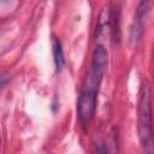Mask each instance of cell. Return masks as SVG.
Listing matches in <instances>:
<instances>
[{
  "mask_svg": "<svg viewBox=\"0 0 154 154\" xmlns=\"http://www.w3.org/2000/svg\"><path fill=\"white\" fill-rule=\"evenodd\" d=\"M148 11H149V1H141L136 10V13L134 17V23H132V26L130 30V42L132 45H136V42L140 40V37L143 32L144 20L148 14Z\"/></svg>",
  "mask_w": 154,
  "mask_h": 154,
  "instance_id": "277c9868",
  "label": "cell"
},
{
  "mask_svg": "<svg viewBox=\"0 0 154 154\" xmlns=\"http://www.w3.org/2000/svg\"><path fill=\"white\" fill-rule=\"evenodd\" d=\"M96 107V89L87 87L78 100V118L83 128H87L94 118Z\"/></svg>",
  "mask_w": 154,
  "mask_h": 154,
  "instance_id": "7a4b0ae2",
  "label": "cell"
},
{
  "mask_svg": "<svg viewBox=\"0 0 154 154\" xmlns=\"http://www.w3.org/2000/svg\"><path fill=\"white\" fill-rule=\"evenodd\" d=\"M137 131L142 146L152 142V108L150 89L147 81L141 87L137 106Z\"/></svg>",
  "mask_w": 154,
  "mask_h": 154,
  "instance_id": "6da1fadb",
  "label": "cell"
},
{
  "mask_svg": "<svg viewBox=\"0 0 154 154\" xmlns=\"http://www.w3.org/2000/svg\"><path fill=\"white\" fill-rule=\"evenodd\" d=\"M95 154H107V149L102 142L95 143Z\"/></svg>",
  "mask_w": 154,
  "mask_h": 154,
  "instance_id": "8992f818",
  "label": "cell"
},
{
  "mask_svg": "<svg viewBox=\"0 0 154 154\" xmlns=\"http://www.w3.org/2000/svg\"><path fill=\"white\" fill-rule=\"evenodd\" d=\"M143 154H153V148H152V142L143 146Z\"/></svg>",
  "mask_w": 154,
  "mask_h": 154,
  "instance_id": "52a82bcc",
  "label": "cell"
},
{
  "mask_svg": "<svg viewBox=\"0 0 154 154\" xmlns=\"http://www.w3.org/2000/svg\"><path fill=\"white\" fill-rule=\"evenodd\" d=\"M108 61V54L103 46L99 45L95 47L93 52V59H91V72H90V82L91 87L97 89V85L100 84Z\"/></svg>",
  "mask_w": 154,
  "mask_h": 154,
  "instance_id": "3957f363",
  "label": "cell"
},
{
  "mask_svg": "<svg viewBox=\"0 0 154 154\" xmlns=\"http://www.w3.org/2000/svg\"><path fill=\"white\" fill-rule=\"evenodd\" d=\"M53 57H54V64H55L57 71H61L65 65V58H64L60 41L58 38L53 40Z\"/></svg>",
  "mask_w": 154,
  "mask_h": 154,
  "instance_id": "5b68a950",
  "label": "cell"
}]
</instances>
